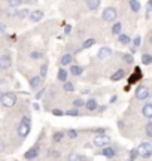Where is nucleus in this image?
Segmentation results:
<instances>
[{
	"instance_id": "1",
	"label": "nucleus",
	"mask_w": 152,
	"mask_h": 161,
	"mask_svg": "<svg viewBox=\"0 0 152 161\" xmlns=\"http://www.w3.org/2000/svg\"><path fill=\"white\" fill-rule=\"evenodd\" d=\"M0 102H2V104H3L5 108H12V106H15V103H17V96H15V92L6 91L2 94Z\"/></svg>"
},
{
	"instance_id": "2",
	"label": "nucleus",
	"mask_w": 152,
	"mask_h": 161,
	"mask_svg": "<svg viewBox=\"0 0 152 161\" xmlns=\"http://www.w3.org/2000/svg\"><path fill=\"white\" fill-rule=\"evenodd\" d=\"M30 130H31V122H30V118L29 116H25L21 119L19 122V125H18V134L21 136V137H27L29 136Z\"/></svg>"
},
{
	"instance_id": "3",
	"label": "nucleus",
	"mask_w": 152,
	"mask_h": 161,
	"mask_svg": "<svg viewBox=\"0 0 152 161\" xmlns=\"http://www.w3.org/2000/svg\"><path fill=\"white\" fill-rule=\"evenodd\" d=\"M118 17V12L117 9L113 8V6H109V8H106L105 11H103V14H101V18L105 19V21H107V23H111V21H115Z\"/></svg>"
},
{
	"instance_id": "4",
	"label": "nucleus",
	"mask_w": 152,
	"mask_h": 161,
	"mask_svg": "<svg viewBox=\"0 0 152 161\" xmlns=\"http://www.w3.org/2000/svg\"><path fill=\"white\" fill-rule=\"evenodd\" d=\"M139 151V155L143 157V158H148V157L152 155V143L151 142H143L140 143V146L137 148Z\"/></svg>"
},
{
	"instance_id": "5",
	"label": "nucleus",
	"mask_w": 152,
	"mask_h": 161,
	"mask_svg": "<svg viewBox=\"0 0 152 161\" xmlns=\"http://www.w3.org/2000/svg\"><path fill=\"white\" fill-rule=\"evenodd\" d=\"M109 142H111V139H109V136H95V139H94V146H97V148H106L107 145H109Z\"/></svg>"
},
{
	"instance_id": "6",
	"label": "nucleus",
	"mask_w": 152,
	"mask_h": 161,
	"mask_svg": "<svg viewBox=\"0 0 152 161\" xmlns=\"http://www.w3.org/2000/svg\"><path fill=\"white\" fill-rule=\"evenodd\" d=\"M149 90H148L146 86H137V90H136V98H139V100H145V98L149 97Z\"/></svg>"
},
{
	"instance_id": "7",
	"label": "nucleus",
	"mask_w": 152,
	"mask_h": 161,
	"mask_svg": "<svg viewBox=\"0 0 152 161\" xmlns=\"http://www.w3.org/2000/svg\"><path fill=\"white\" fill-rule=\"evenodd\" d=\"M12 66V58L9 54H3L2 57H0V67L2 69H9Z\"/></svg>"
},
{
	"instance_id": "8",
	"label": "nucleus",
	"mask_w": 152,
	"mask_h": 161,
	"mask_svg": "<svg viewBox=\"0 0 152 161\" xmlns=\"http://www.w3.org/2000/svg\"><path fill=\"white\" fill-rule=\"evenodd\" d=\"M37 155H39V148H37V146H35V148L29 149L25 154H24V158H25V160H35Z\"/></svg>"
},
{
	"instance_id": "9",
	"label": "nucleus",
	"mask_w": 152,
	"mask_h": 161,
	"mask_svg": "<svg viewBox=\"0 0 152 161\" xmlns=\"http://www.w3.org/2000/svg\"><path fill=\"white\" fill-rule=\"evenodd\" d=\"M42 76H33V78H30V86L33 88V90H36V88H39L42 84Z\"/></svg>"
},
{
	"instance_id": "10",
	"label": "nucleus",
	"mask_w": 152,
	"mask_h": 161,
	"mask_svg": "<svg viewBox=\"0 0 152 161\" xmlns=\"http://www.w3.org/2000/svg\"><path fill=\"white\" fill-rule=\"evenodd\" d=\"M115 154H117V151L113 149V148H111V146H106L101 151V155L106 157V158H112V157H115Z\"/></svg>"
},
{
	"instance_id": "11",
	"label": "nucleus",
	"mask_w": 152,
	"mask_h": 161,
	"mask_svg": "<svg viewBox=\"0 0 152 161\" xmlns=\"http://www.w3.org/2000/svg\"><path fill=\"white\" fill-rule=\"evenodd\" d=\"M111 54H112V49H111V48L103 46V48H100V51H99V54H97V57H99V58H106V57H109Z\"/></svg>"
},
{
	"instance_id": "12",
	"label": "nucleus",
	"mask_w": 152,
	"mask_h": 161,
	"mask_svg": "<svg viewBox=\"0 0 152 161\" xmlns=\"http://www.w3.org/2000/svg\"><path fill=\"white\" fill-rule=\"evenodd\" d=\"M124 76H125V70L124 69H118L113 75L111 76V80H113V82H117V80H119V79H122Z\"/></svg>"
},
{
	"instance_id": "13",
	"label": "nucleus",
	"mask_w": 152,
	"mask_h": 161,
	"mask_svg": "<svg viewBox=\"0 0 152 161\" xmlns=\"http://www.w3.org/2000/svg\"><path fill=\"white\" fill-rule=\"evenodd\" d=\"M142 114H143V116H146V118H152V103L145 104L143 109H142Z\"/></svg>"
},
{
	"instance_id": "14",
	"label": "nucleus",
	"mask_w": 152,
	"mask_h": 161,
	"mask_svg": "<svg viewBox=\"0 0 152 161\" xmlns=\"http://www.w3.org/2000/svg\"><path fill=\"white\" fill-rule=\"evenodd\" d=\"M42 18H43V12L42 11H35L30 14V19L31 21H35V23H37V21H41Z\"/></svg>"
},
{
	"instance_id": "15",
	"label": "nucleus",
	"mask_w": 152,
	"mask_h": 161,
	"mask_svg": "<svg viewBox=\"0 0 152 161\" xmlns=\"http://www.w3.org/2000/svg\"><path fill=\"white\" fill-rule=\"evenodd\" d=\"M85 106H87L88 110H95L97 108H99V103H97V100H95V98H90Z\"/></svg>"
},
{
	"instance_id": "16",
	"label": "nucleus",
	"mask_w": 152,
	"mask_h": 161,
	"mask_svg": "<svg viewBox=\"0 0 152 161\" xmlns=\"http://www.w3.org/2000/svg\"><path fill=\"white\" fill-rule=\"evenodd\" d=\"M70 63H72V54H64L61 57V60H60L61 66H67V64H70Z\"/></svg>"
},
{
	"instance_id": "17",
	"label": "nucleus",
	"mask_w": 152,
	"mask_h": 161,
	"mask_svg": "<svg viewBox=\"0 0 152 161\" xmlns=\"http://www.w3.org/2000/svg\"><path fill=\"white\" fill-rule=\"evenodd\" d=\"M130 8H131V11L133 12H139L140 11V2H137V0H130Z\"/></svg>"
},
{
	"instance_id": "18",
	"label": "nucleus",
	"mask_w": 152,
	"mask_h": 161,
	"mask_svg": "<svg viewBox=\"0 0 152 161\" xmlns=\"http://www.w3.org/2000/svg\"><path fill=\"white\" fill-rule=\"evenodd\" d=\"M87 6H88V9L94 11V9H97V8L100 6V0H88V2H87Z\"/></svg>"
},
{
	"instance_id": "19",
	"label": "nucleus",
	"mask_w": 152,
	"mask_h": 161,
	"mask_svg": "<svg viewBox=\"0 0 152 161\" xmlns=\"http://www.w3.org/2000/svg\"><path fill=\"white\" fill-rule=\"evenodd\" d=\"M82 72H84V69H82L81 66H72V67H70V73H72L73 76L82 75Z\"/></svg>"
},
{
	"instance_id": "20",
	"label": "nucleus",
	"mask_w": 152,
	"mask_h": 161,
	"mask_svg": "<svg viewBox=\"0 0 152 161\" xmlns=\"http://www.w3.org/2000/svg\"><path fill=\"white\" fill-rule=\"evenodd\" d=\"M142 63L148 66V64H152V55L151 54H143L142 55Z\"/></svg>"
},
{
	"instance_id": "21",
	"label": "nucleus",
	"mask_w": 152,
	"mask_h": 161,
	"mask_svg": "<svg viewBox=\"0 0 152 161\" xmlns=\"http://www.w3.org/2000/svg\"><path fill=\"white\" fill-rule=\"evenodd\" d=\"M142 76V73H140V69L139 67H136V73L131 78H130V84H134L136 80H139V78Z\"/></svg>"
},
{
	"instance_id": "22",
	"label": "nucleus",
	"mask_w": 152,
	"mask_h": 161,
	"mask_svg": "<svg viewBox=\"0 0 152 161\" xmlns=\"http://www.w3.org/2000/svg\"><path fill=\"white\" fill-rule=\"evenodd\" d=\"M118 40H119V43H122V45H128L130 43V37L127 35H119L118 36Z\"/></svg>"
},
{
	"instance_id": "23",
	"label": "nucleus",
	"mask_w": 152,
	"mask_h": 161,
	"mask_svg": "<svg viewBox=\"0 0 152 161\" xmlns=\"http://www.w3.org/2000/svg\"><path fill=\"white\" fill-rule=\"evenodd\" d=\"M121 29H122V24H121V23H115V24H113V27H112V33H113V35H118V36H119V31H121Z\"/></svg>"
},
{
	"instance_id": "24",
	"label": "nucleus",
	"mask_w": 152,
	"mask_h": 161,
	"mask_svg": "<svg viewBox=\"0 0 152 161\" xmlns=\"http://www.w3.org/2000/svg\"><path fill=\"white\" fill-rule=\"evenodd\" d=\"M94 43H95V39H87L82 43V48H84V49H88V48H91Z\"/></svg>"
},
{
	"instance_id": "25",
	"label": "nucleus",
	"mask_w": 152,
	"mask_h": 161,
	"mask_svg": "<svg viewBox=\"0 0 152 161\" xmlns=\"http://www.w3.org/2000/svg\"><path fill=\"white\" fill-rule=\"evenodd\" d=\"M58 79L63 80V82L66 84V79H67V72H66L64 69H60L58 70Z\"/></svg>"
},
{
	"instance_id": "26",
	"label": "nucleus",
	"mask_w": 152,
	"mask_h": 161,
	"mask_svg": "<svg viewBox=\"0 0 152 161\" xmlns=\"http://www.w3.org/2000/svg\"><path fill=\"white\" fill-rule=\"evenodd\" d=\"M63 137H64V133H63V131L54 133V140H55V142H61V140H63Z\"/></svg>"
},
{
	"instance_id": "27",
	"label": "nucleus",
	"mask_w": 152,
	"mask_h": 161,
	"mask_svg": "<svg viewBox=\"0 0 152 161\" xmlns=\"http://www.w3.org/2000/svg\"><path fill=\"white\" fill-rule=\"evenodd\" d=\"M137 155H139V151H137V149H131V152H130V155H128V160H127V161H134Z\"/></svg>"
},
{
	"instance_id": "28",
	"label": "nucleus",
	"mask_w": 152,
	"mask_h": 161,
	"mask_svg": "<svg viewBox=\"0 0 152 161\" xmlns=\"http://www.w3.org/2000/svg\"><path fill=\"white\" fill-rule=\"evenodd\" d=\"M73 90H75L73 84H72V82H66V84H64V91H67V92H73Z\"/></svg>"
},
{
	"instance_id": "29",
	"label": "nucleus",
	"mask_w": 152,
	"mask_h": 161,
	"mask_svg": "<svg viewBox=\"0 0 152 161\" xmlns=\"http://www.w3.org/2000/svg\"><path fill=\"white\" fill-rule=\"evenodd\" d=\"M46 72H48V64H43V66H41V76H42V79L46 76Z\"/></svg>"
},
{
	"instance_id": "30",
	"label": "nucleus",
	"mask_w": 152,
	"mask_h": 161,
	"mask_svg": "<svg viewBox=\"0 0 152 161\" xmlns=\"http://www.w3.org/2000/svg\"><path fill=\"white\" fill-rule=\"evenodd\" d=\"M84 104H87V103H85L84 100H81V98H76L75 102H73V106H75V108H81Z\"/></svg>"
},
{
	"instance_id": "31",
	"label": "nucleus",
	"mask_w": 152,
	"mask_h": 161,
	"mask_svg": "<svg viewBox=\"0 0 152 161\" xmlns=\"http://www.w3.org/2000/svg\"><path fill=\"white\" fill-rule=\"evenodd\" d=\"M124 60H125V63H128V64H133V61H134L133 55H130V54H125V55H124Z\"/></svg>"
},
{
	"instance_id": "32",
	"label": "nucleus",
	"mask_w": 152,
	"mask_h": 161,
	"mask_svg": "<svg viewBox=\"0 0 152 161\" xmlns=\"http://www.w3.org/2000/svg\"><path fill=\"white\" fill-rule=\"evenodd\" d=\"M30 57L33 58V60H39V58L42 57V54H41L39 51H33L31 54H30Z\"/></svg>"
},
{
	"instance_id": "33",
	"label": "nucleus",
	"mask_w": 152,
	"mask_h": 161,
	"mask_svg": "<svg viewBox=\"0 0 152 161\" xmlns=\"http://www.w3.org/2000/svg\"><path fill=\"white\" fill-rule=\"evenodd\" d=\"M146 134L149 137H152V118H151V122L146 125Z\"/></svg>"
},
{
	"instance_id": "34",
	"label": "nucleus",
	"mask_w": 152,
	"mask_h": 161,
	"mask_svg": "<svg viewBox=\"0 0 152 161\" xmlns=\"http://www.w3.org/2000/svg\"><path fill=\"white\" fill-rule=\"evenodd\" d=\"M27 15H29V11H27V9H23V11H19L17 14V17H19V18H25Z\"/></svg>"
},
{
	"instance_id": "35",
	"label": "nucleus",
	"mask_w": 152,
	"mask_h": 161,
	"mask_svg": "<svg viewBox=\"0 0 152 161\" xmlns=\"http://www.w3.org/2000/svg\"><path fill=\"white\" fill-rule=\"evenodd\" d=\"M66 115H69V116H78V115H79V112H78L76 109H70V110H67V112H66Z\"/></svg>"
},
{
	"instance_id": "36",
	"label": "nucleus",
	"mask_w": 152,
	"mask_h": 161,
	"mask_svg": "<svg viewBox=\"0 0 152 161\" xmlns=\"http://www.w3.org/2000/svg\"><path fill=\"white\" fill-rule=\"evenodd\" d=\"M19 5H23L21 0H12V2H9V6H11V8H15V6H19Z\"/></svg>"
},
{
	"instance_id": "37",
	"label": "nucleus",
	"mask_w": 152,
	"mask_h": 161,
	"mask_svg": "<svg viewBox=\"0 0 152 161\" xmlns=\"http://www.w3.org/2000/svg\"><path fill=\"white\" fill-rule=\"evenodd\" d=\"M67 134H69V137H70V139H76V137H78V131H76V130H69V131H67Z\"/></svg>"
},
{
	"instance_id": "38",
	"label": "nucleus",
	"mask_w": 152,
	"mask_h": 161,
	"mask_svg": "<svg viewBox=\"0 0 152 161\" xmlns=\"http://www.w3.org/2000/svg\"><path fill=\"white\" fill-rule=\"evenodd\" d=\"M52 115L55 116H61V115H64V112L61 109H52Z\"/></svg>"
},
{
	"instance_id": "39",
	"label": "nucleus",
	"mask_w": 152,
	"mask_h": 161,
	"mask_svg": "<svg viewBox=\"0 0 152 161\" xmlns=\"http://www.w3.org/2000/svg\"><path fill=\"white\" fill-rule=\"evenodd\" d=\"M69 161H79V157L76 155V154H70L69 155Z\"/></svg>"
},
{
	"instance_id": "40",
	"label": "nucleus",
	"mask_w": 152,
	"mask_h": 161,
	"mask_svg": "<svg viewBox=\"0 0 152 161\" xmlns=\"http://www.w3.org/2000/svg\"><path fill=\"white\" fill-rule=\"evenodd\" d=\"M133 45H134L136 48L140 45V36H136V37H134V43H133Z\"/></svg>"
},
{
	"instance_id": "41",
	"label": "nucleus",
	"mask_w": 152,
	"mask_h": 161,
	"mask_svg": "<svg viewBox=\"0 0 152 161\" xmlns=\"http://www.w3.org/2000/svg\"><path fill=\"white\" fill-rule=\"evenodd\" d=\"M79 161H90V158H88V157L81 155V157H79Z\"/></svg>"
},
{
	"instance_id": "42",
	"label": "nucleus",
	"mask_w": 152,
	"mask_h": 161,
	"mask_svg": "<svg viewBox=\"0 0 152 161\" xmlns=\"http://www.w3.org/2000/svg\"><path fill=\"white\" fill-rule=\"evenodd\" d=\"M45 91H46V90H42V91H39V94H37L36 97H37V98H41L42 96H43V92H45Z\"/></svg>"
},
{
	"instance_id": "43",
	"label": "nucleus",
	"mask_w": 152,
	"mask_h": 161,
	"mask_svg": "<svg viewBox=\"0 0 152 161\" xmlns=\"http://www.w3.org/2000/svg\"><path fill=\"white\" fill-rule=\"evenodd\" d=\"M3 151H5V143L2 142V143H0V152H3Z\"/></svg>"
},
{
	"instance_id": "44",
	"label": "nucleus",
	"mask_w": 152,
	"mask_h": 161,
	"mask_svg": "<svg viewBox=\"0 0 152 161\" xmlns=\"http://www.w3.org/2000/svg\"><path fill=\"white\" fill-rule=\"evenodd\" d=\"M70 30H72L70 25H66V33H70Z\"/></svg>"
},
{
	"instance_id": "45",
	"label": "nucleus",
	"mask_w": 152,
	"mask_h": 161,
	"mask_svg": "<svg viewBox=\"0 0 152 161\" xmlns=\"http://www.w3.org/2000/svg\"><path fill=\"white\" fill-rule=\"evenodd\" d=\"M115 102H117V96H113V97L111 98V103H115Z\"/></svg>"
},
{
	"instance_id": "46",
	"label": "nucleus",
	"mask_w": 152,
	"mask_h": 161,
	"mask_svg": "<svg viewBox=\"0 0 152 161\" xmlns=\"http://www.w3.org/2000/svg\"><path fill=\"white\" fill-rule=\"evenodd\" d=\"M0 29H2V31L5 33V29H6V27H5V24H0Z\"/></svg>"
},
{
	"instance_id": "47",
	"label": "nucleus",
	"mask_w": 152,
	"mask_h": 161,
	"mask_svg": "<svg viewBox=\"0 0 152 161\" xmlns=\"http://www.w3.org/2000/svg\"><path fill=\"white\" fill-rule=\"evenodd\" d=\"M33 108H35L36 110H39V104H37V103H35V104H33Z\"/></svg>"
},
{
	"instance_id": "48",
	"label": "nucleus",
	"mask_w": 152,
	"mask_h": 161,
	"mask_svg": "<svg viewBox=\"0 0 152 161\" xmlns=\"http://www.w3.org/2000/svg\"><path fill=\"white\" fill-rule=\"evenodd\" d=\"M148 6H149V9H152V0H149V2H148Z\"/></svg>"
},
{
	"instance_id": "49",
	"label": "nucleus",
	"mask_w": 152,
	"mask_h": 161,
	"mask_svg": "<svg viewBox=\"0 0 152 161\" xmlns=\"http://www.w3.org/2000/svg\"><path fill=\"white\" fill-rule=\"evenodd\" d=\"M149 43H152V36H151V37H149Z\"/></svg>"
}]
</instances>
